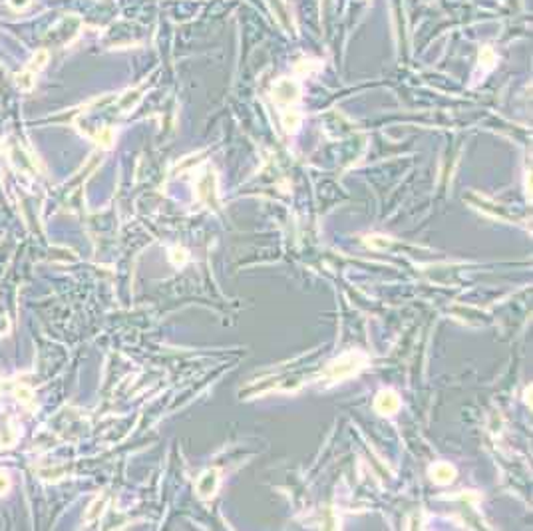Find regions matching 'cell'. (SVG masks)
I'll return each mask as SVG.
<instances>
[{
    "instance_id": "6da1fadb",
    "label": "cell",
    "mask_w": 533,
    "mask_h": 531,
    "mask_svg": "<svg viewBox=\"0 0 533 531\" xmlns=\"http://www.w3.org/2000/svg\"><path fill=\"white\" fill-rule=\"evenodd\" d=\"M16 394H18V400H22V402H30V400H32V390H30V388H26V386L18 388V390H16Z\"/></svg>"
},
{
    "instance_id": "7a4b0ae2",
    "label": "cell",
    "mask_w": 533,
    "mask_h": 531,
    "mask_svg": "<svg viewBox=\"0 0 533 531\" xmlns=\"http://www.w3.org/2000/svg\"><path fill=\"white\" fill-rule=\"evenodd\" d=\"M8 488H10V482H8V478H6L4 474H0V496H4V494L8 492Z\"/></svg>"
}]
</instances>
